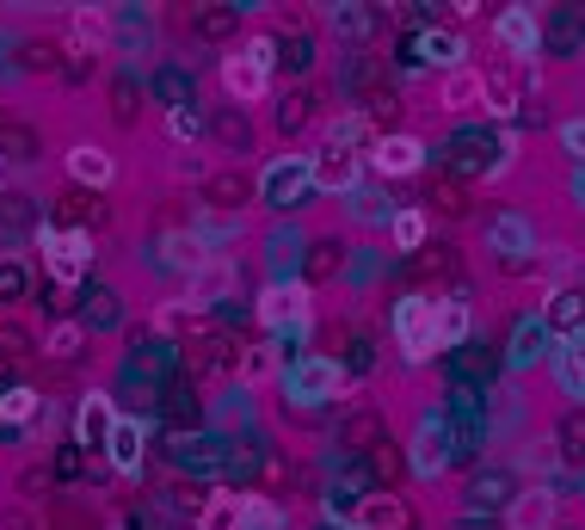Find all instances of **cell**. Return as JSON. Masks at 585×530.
<instances>
[{"instance_id":"obj_37","label":"cell","mask_w":585,"mask_h":530,"mask_svg":"<svg viewBox=\"0 0 585 530\" xmlns=\"http://www.w3.org/2000/svg\"><path fill=\"white\" fill-rule=\"evenodd\" d=\"M413 475L419 482H438V475H444V451H431V426H426V438L413 444Z\"/></svg>"},{"instance_id":"obj_6","label":"cell","mask_w":585,"mask_h":530,"mask_svg":"<svg viewBox=\"0 0 585 530\" xmlns=\"http://www.w3.org/2000/svg\"><path fill=\"white\" fill-rule=\"evenodd\" d=\"M493 44L506 49L511 63H530L542 49V19H537V7H506V13L493 19Z\"/></svg>"},{"instance_id":"obj_9","label":"cell","mask_w":585,"mask_h":530,"mask_svg":"<svg viewBox=\"0 0 585 530\" xmlns=\"http://www.w3.org/2000/svg\"><path fill=\"white\" fill-rule=\"evenodd\" d=\"M253 179H246L241 167H216L210 179H203V210H216V217H241V203L253 198Z\"/></svg>"},{"instance_id":"obj_21","label":"cell","mask_w":585,"mask_h":530,"mask_svg":"<svg viewBox=\"0 0 585 530\" xmlns=\"http://www.w3.org/2000/svg\"><path fill=\"white\" fill-rule=\"evenodd\" d=\"M314 161V186L321 191H352L357 186V155H333V148H321V155H308Z\"/></svg>"},{"instance_id":"obj_8","label":"cell","mask_w":585,"mask_h":530,"mask_svg":"<svg viewBox=\"0 0 585 530\" xmlns=\"http://www.w3.org/2000/svg\"><path fill=\"white\" fill-rule=\"evenodd\" d=\"M369 167L383 173V179L419 173V167H426V142H419V136H376V142H369Z\"/></svg>"},{"instance_id":"obj_40","label":"cell","mask_w":585,"mask_h":530,"mask_svg":"<svg viewBox=\"0 0 585 530\" xmlns=\"http://www.w3.org/2000/svg\"><path fill=\"white\" fill-rule=\"evenodd\" d=\"M216 142L241 155V148H246V118H234V111H222V118H216Z\"/></svg>"},{"instance_id":"obj_48","label":"cell","mask_w":585,"mask_h":530,"mask_svg":"<svg viewBox=\"0 0 585 530\" xmlns=\"http://www.w3.org/2000/svg\"><path fill=\"white\" fill-rule=\"evenodd\" d=\"M333 32H352L357 37V32H369V19L364 13H333Z\"/></svg>"},{"instance_id":"obj_31","label":"cell","mask_w":585,"mask_h":530,"mask_svg":"<svg viewBox=\"0 0 585 530\" xmlns=\"http://www.w3.org/2000/svg\"><path fill=\"white\" fill-rule=\"evenodd\" d=\"M0 155H7V167H31V161H37V136H31L25 124H7V118H0Z\"/></svg>"},{"instance_id":"obj_38","label":"cell","mask_w":585,"mask_h":530,"mask_svg":"<svg viewBox=\"0 0 585 530\" xmlns=\"http://www.w3.org/2000/svg\"><path fill=\"white\" fill-rule=\"evenodd\" d=\"M333 265H339V241H321V247H314V260H308V290H314V284L321 278H333Z\"/></svg>"},{"instance_id":"obj_1","label":"cell","mask_w":585,"mask_h":530,"mask_svg":"<svg viewBox=\"0 0 585 530\" xmlns=\"http://www.w3.org/2000/svg\"><path fill=\"white\" fill-rule=\"evenodd\" d=\"M37 247H44V265L56 290H75L92 272V234L87 229H56V222H37Z\"/></svg>"},{"instance_id":"obj_34","label":"cell","mask_w":585,"mask_h":530,"mask_svg":"<svg viewBox=\"0 0 585 530\" xmlns=\"http://www.w3.org/2000/svg\"><path fill=\"white\" fill-rule=\"evenodd\" d=\"M487 111L493 118H511V111H518V87H511V75H499V68L487 75Z\"/></svg>"},{"instance_id":"obj_32","label":"cell","mask_w":585,"mask_h":530,"mask_svg":"<svg viewBox=\"0 0 585 530\" xmlns=\"http://www.w3.org/2000/svg\"><path fill=\"white\" fill-rule=\"evenodd\" d=\"M290 525V512L277 506V499H265V494H246V512H241V530H284Z\"/></svg>"},{"instance_id":"obj_5","label":"cell","mask_w":585,"mask_h":530,"mask_svg":"<svg viewBox=\"0 0 585 530\" xmlns=\"http://www.w3.org/2000/svg\"><path fill=\"white\" fill-rule=\"evenodd\" d=\"M234 284H241V265H234L229 253H210L203 265H191V272H185V302H191V309H210V302L229 297Z\"/></svg>"},{"instance_id":"obj_26","label":"cell","mask_w":585,"mask_h":530,"mask_svg":"<svg viewBox=\"0 0 585 530\" xmlns=\"http://www.w3.org/2000/svg\"><path fill=\"white\" fill-rule=\"evenodd\" d=\"M37 413H44V395H37V389H7V395H0V426H13V432L25 426V432H31Z\"/></svg>"},{"instance_id":"obj_13","label":"cell","mask_w":585,"mask_h":530,"mask_svg":"<svg viewBox=\"0 0 585 530\" xmlns=\"http://www.w3.org/2000/svg\"><path fill=\"white\" fill-rule=\"evenodd\" d=\"M284 389H290L296 401H327L333 389H345V376H339L333 358H308L296 376H284Z\"/></svg>"},{"instance_id":"obj_33","label":"cell","mask_w":585,"mask_h":530,"mask_svg":"<svg viewBox=\"0 0 585 530\" xmlns=\"http://www.w3.org/2000/svg\"><path fill=\"white\" fill-rule=\"evenodd\" d=\"M580 321H585V297H580V290H554V297H549V328H580Z\"/></svg>"},{"instance_id":"obj_23","label":"cell","mask_w":585,"mask_h":530,"mask_svg":"<svg viewBox=\"0 0 585 530\" xmlns=\"http://www.w3.org/2000/svg\"><path fill=\"white\" fill-rule=\"evenodd\" d=\"M419 56H426L431 68H444V75L468 68V63H462V56H468V44H462L456 32H426V37H419Z\"/></svg>"},{"instance_id":"obj_52","label":"cell","mask_w":585,"mask_h":530,"mask_svg":"<svg viewBox=\"0 0 585 530\" xmlns=\"http://www.w3.org/2000/svg\"><path fill=\"white\" fill-rule=\"evenodd\" d=\"M327 530H333V525H327Z\"/></svg>"},{"instance_id":"obj_16","label":"cell","mask_w":585,"mask_h":530,"mask_svg":"<svg viewBox=\"0 0 585 530\" xmlns=\"http://www.w3.org/2000/svg\"><path fill=\"white\" fill-rule=\"evenodd\" d=\"M506 525L511 530H554V494L549 487H523L506 506Z\"/></svg>"},{"instance_id":"obj_44","label":"cell","mask_w":585,"mask_h":530,"mask_svg":"<svg viewBox=\"0 0 585 530\" xmlns=\"http://www.w3.org/2000/svg\"><path fill=\"white\" fill-rule=\"evenodd\" d=\"M561 148L585 167V118H567V124H561Z\"/></svg>"},{"instance_id":"obj_17","label":"cell","mask_w":585,"mask_h":530,"mask_svg":"<svg viewBox=\"0 0 585 530\" xmlns=\"http://www.w3.org/2000/svg\"><path fill=\"white\" fill-rule=\"evenodd\" d=\"M357 530H413V512L395 494H369L357 499Z\"/></svg>"},{"instance_id":"obj_41","label":"cell","mask_w":585,"mask_h":530,"mask_svg":"<svg viewBox=\"0 0 585 530\" xmlns=\"http://www.w3.org/2000/svg\"><path fill=\"white\" fill-rule=\"evenodd\" d=\"M25 68H31V75H37V68H44V75H56V68H62L56 44H49V37H44V44H37V37H31V44H25Z\"/></svg>"},{"instance_id":"obj_45","label":"cell","mask_w":585,"mask_h":530,"mask_svg":"<svg viewBox=\"0 0 585 530\" xmlns=\"http://www.w3.org/2000/svg\"><path fill=\"white\" fill-rule=\"evenodd\" d=\"M234 19H241V7H222V13H203V19H198V32H203V37H222V32H234Z\"/></svg>"},{"instance_id":"obj_36","label":"cell","mask_w":585,"mask_h":530,"mask_svg":"<svg viewBox=\"0 0 585 530\" xmlns=\"http://www.w3.org/2000/svg\"><path fill=\"white\" fill-rule=\"evenodd\" d=\"M62 203H68V217H75V222H92V229L106 222V203H99V191H80V186H75Z\"/></svg>"},{"instance_id":"obj_24","label":"cell","mask_w":585,"mask_h":530,"mask_svg":"<svg viewBox=\"0 0 585 530\" xmlns=\"http://www.w3.org/2000/svg\"><path fill=\"white\" fill-rule=\"evenodd\" d=\"M364 142H369L364 111H339V118H327V148H333V155H352V148H364Z\"/></svg>"},{"instance_id":"obj_42","label":"cell","mask_w":585,"mask_h":530,"mask_svg":"<svg viewBox=\"0 0 585 530\" xmlns=\"http://www.w3.org/2000/svg\"><path fill=\"white\" fill-rule=\"evenodd\" d=\"M167 130H173V142H191V136H198V106H173L167 111Z\"/></svg>"},{"instance_id":"obj_35","label":"cell","mask_w":585,"mask_h":530,"mask_svg":"<svg viewBox=\"0 0 585 530\" xmlns=\"http://www.w3.org/2000/svg\"><path fill=\"white\" fill-rule=\"evenodd\" d=\"M272 124L284 130V136H290V130H302V124H308V93H284V99H277Z\"/></svg>"},{"instance_id":"obj_11","label":"cell","mask_w":585,"mask_h":530,"mask_svg":"<svg viewBox=\"0 0 585 530\" xmlns=\"http://www.w3.org/2000/svg\"><path fill=\"white\" fill-rule=\"evenodd\" d=\"M260 321L272 333H284L290 321H308V284H272L260 302Z\"/></svg>"},{"instance_id":"obj_14","label":"cell","mask_w":585,"mask_h":530,"mask_svg":"<svg viewBox=\"0 0 585 530\" xmlns=\"http://www.w3.org/2000/svg\"><path fill=\"white\" fill-rule=\"evenodd\" d=\"M487 247L506 253V260H523V253H537V229H530L518 210H499V217L487 222Z\"/></svg>"},{"instance_id":"obj_27","label":"cell","mask_w":585,"mask_h":530,"mask_svg":"<svg viewBox=\"0 0 585 530\" xmlns=\"http://www.w3.org/2000/svg\"><path fill=\"white\" fill-rule=\"evenodd\" d=\"M80 352H87V328H80V321H56V328L44 333V358H56V364H75Z\"/></svg>"},{"instance_id":"obj_43","label":"cell","mask_w":585,"mask_h":530,"mask_svg":"<svg viewBox=\"0 0 585 530\" xmlns=\"http://www.w3.org/2000/svg\"><path fill=\"white\" fill-rule=\"evenodd\" d=\"M241 56H253L260 68H277V37H272V32H253V37L241 44Z\"/></svg>"},{"instance_id":"obj_4","label":"cell","mask_w":585,"mask_h":530,"mask_svg":"<svg viewBox=\"0 0 585 530\" xmlns=\"http://www.w3.org/2000/svg\"><path fill=\"white\" fill-rule=\"evenodd\" d=\"M395 340H400V358H407V364H426L431 352H438V340H431V302L426 297H400L395 302Z\"/></svg>"},{"instance_id":"obj_18","label":"cell","mask_w":585,"mask_h":530,"mask_svg":"<svg viewBox=\"0 0 585 530\" xmlns=\"http://www.w3.org/2000/svg\"><path fill=\"white\" fill-rule=\"evenodd\" d=\"M438 106H444V111H475V106H487V75H481V68H456V75H444V87H438Z\"/></svg>"},{"instance_id":"obj_30","label":"cell","mask_w":585,"mask_h":530,"mask_svg":"<svg viewBox=\"0 0 585 530\" xmlns=\"http://www.w3.org/2000/svg\"><path fill=\"white\" fill-rule=\"evenodd\" d=\"M426 210H395V217H388V241H395L400 253H419L426 247Z\"/></svg>"},{"instance_id":"obj_28","label":"cell","mask_w":585,"mask_h":530,"mask_svg":"<svg viewBox=\"0 0 585 530\" xmlns=\"http://www.w3.org/2000/svg\"><path fill=\"white\" fill-rule=\"evenodd\" d=\"M19 358H44V340L25 321H0V364H19Z\"/></svg>"},{"instance_id":"obj_3","label":"cell","mask_w":585,"mask_h":530,"mask_svg":"<svg viewBox=\"0 0 585 530\" xmlns=\"http://www.w3.org/2000/svg\"><path fill=\"white\" fill-rule=\"evenodd\" d=\"M314 186V161L308 155H277L272 167L260 173V203H272V210H290L302 191Z\"/></svg>"},{"instance_id":"obj_49","label":"cell","mask_w":585,"mask_h":530,"mask_svg":"<svg viewBox=\"0 0 585 530\" xmlns=\"http://www.w3.org/2000/svg\"><path fill=\"white\" fill-rule=\"evenodd\" d=\"M19 487H25V494H49V475H44V468H25V475H19Z\"/></svg>"},{"instance_id":"obj_46","label":"cell","mask_w":585,"mask_h":530,"mask_svg":"<svg viewBox=\"0 0 585 530\" xmlns=\"http://www.w3.org/2000/svg\"><path fill=\"white\" fill-rule=\"evenodd\" d=\"M554 451H561L554 438H537V444H530V456H523V468H537V475H549V468H554Z\"/></svg>"},{"instance_id":"obj_7","label":"cell","mask_w":585,"mask_h":530,"mask_svg":"<svg viewBox=\"0 0 585 530\" xmlns=\"http://www.w3.org/2000/svg\"><path fill=\"white\" fill-rule=\"evenodd\" d=\"M62 161H68V179H75L80 191H106L111 179H118V155L99 148V142H75Z\"/></svg>"},{"instance_id":"obj_47","label":"cell","mask_w":585,"mask_h":530,"mask_svg":"<svg viewBox=\"0 0 585 530\" xmlns=\"http://www.w3.org/2000/svg\"><path fill=\"white\" fill-rule=\"evenodd\" d=\"M13 297H25V272L7 260V265H0V302H13Z\"/></svg>"},{"instance_id":"obj_15","label":"cell","mask_w":585,"mask_h":530,"mask_svg":"<svg viewBox=\"0 0 585 530\" xmlns=\"http://www.w3.org/2000/svg\"><path fill=\"white\" fill-rule=\"evenodd\" d=\"M468 328H475V314H468V302H462V297H438V302H431V340H438V352L462 345V340H468Z\"/></svg>"},{"instance_id":"obj_10","label":"cell","mask_w":585,"mask_h":530,"mask_svg":"<svg viewBox=\"0 0 585 530\" xmlns=\"http://www.w3.org/2000/svg\"><path fill=\"white\" fill-rule=\"evenodd\" d=\"M222 87H229V99L253 106V99H265V93H272V68H260L253 56L229 49V56H222Z\"/></svg>"},{"instance_id":"obj_51","label":"cell","mask_w":585,"mask_h":530,"mask_svg":"<svg viewBox=\"0 0 585 530\" xmlns=\"http://www.w3.org/2000/svg\"><path fill=\"white\" fill-rule=\"evenodd\" d=\"M573 198H580V210H585V173H580V179H573Z\"/></svg>"},{"instance_id":"obj_39","label":"cell","mask_w":585,"mask_h":530,"mask_svg":"<svg viewBox=\"0 0 585 530\" xmlns=\"http://www.w3.org/2000/svg\"><path fill=\"white\" fill-rule=\"evenodd\" d=\"M111 99H118V106H111V111H118V124H136V118H142V111H136V75H123L118 87H111Z\"/></svg>"},{"instance_id":"obj_20","label":"cell","mask_w":585,"mask_h":530,"mask_svg":"<svg viewBox=\"0 0 585 530\" xmlns=\"http://www.w3.org/2000/svg\"><path fill=\"white\" fill-rule=\"evenodd\" d=\"M549 371H554V383L567 389V401H585V345H554L549 352Z\"/></svg>"},{"instance_id":"obj_50","label":"cell","mask_w":585,"mask_h":530,"mask_svg":"<svg viewBox=\"0 0 585 530\" xmlns=\"http://www.w3.org/2000/svg\"><path fill=\"white\" fill-rule=\"evenodd\" d=\"M7 530H37V525H31V512L19 506V512H7Z\"/></svg>"},{"instance_id":"obj_2","label":"cell","mask_w":585,"mask_h":530,"mask_svg":"<svg viewBox=\"0 0 585 530\" xmlns=\"http://www.w3.org/2000/svg\"><path fill=\"white\" fill-rule=\"evenodd\" d=\"M111 37H118V19H111V7H75L68 13V32H62V49L68 56H87V63H99L111 49Z\"/></svg>"},{"instance_id":"obj_25","label":"cell","mask_w":585,"mask_h":530,"mask_svg":"<svg viewBox=\"0 0 585 530\" xmlns=\"http://www.w3.org/2000/svg\"><path fill=\"white\" fill-rule=\"evenodd\" d=\"M241 512H246V494H210L198 512V530H241Z\"/></svg>"},{"instance_id":"obj_19","label":"cell","mask_w":585,"mask_h":530,"mask_svg":"<svg viewBox=\"0 0 585 530\" xmlns=\"http://www.w3.org/2000/svg\"><path fill=\"white\" fill-rule=\"evenodd\" d=\"M106 456H111L118 475H142V420H123L118 413V426H111V438H106Z\"/></svg>"},{"instance_id":"obj_12","label":"cell","mask_w":585,"mask_h":530,"mask_svg":"<svg viewBox=\"0 0 585 530\" xmlns=\"http://www.w3.org/2000/svg\"><path fill=\"white\" fill-rule=\"evenodd\" d=\"M111 426H118V407H111V395H106V389L80 395V413H75V432H80V444H92V451H106Z\"/></svg>"},{"instance_id":"obj_22","label":"cell","mask_w":585,"mask_h":530,"mask_svg":"<svg viewBox=\"0 0 585 530\" xmlns=\"http://www.w3.org/2000/svg\"><path fill=\"white\" fill-rule=\"evenodd\" d=\"M284 371V358H277V345H246L241 364H234V376H241V389H265L272 376Z\"/></svg>"},{"instance_id":"obj_29","label":"cell","mask_w":585,"mask_h":530,"mask_svg":"<svg viewBox=\"0 0 585 530\" xmlns=\"http://www.w3.org/2000/svg\"><path fill=\"white\" fill-rule=\"evenodd\" d=\"M537 358H549V328L542 321H523L518 340H511V371H530Z\"/></svg>"}]
</instances>
